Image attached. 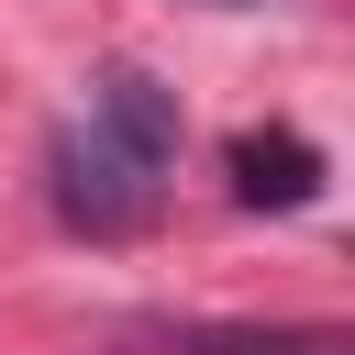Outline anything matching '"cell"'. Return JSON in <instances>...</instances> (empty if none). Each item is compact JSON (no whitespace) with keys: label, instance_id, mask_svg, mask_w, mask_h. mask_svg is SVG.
Masks as SVG:
<instances>
[{"label":"cell","instance_id":"3","mask_svg":"<svg viewBox=\"0 0 355 355\" xmlns=\"http://www.w3.org/2000/svg\"><path fill=\"white\" fill-rule=\"evenodd\" d=\"M133 355H355V344L333 322H300V333L288 322H266V333L255 322H155V333H133Z\"/></svg>","mask_w":355,"mask_h":355},{"label":"cell","instance_id":"2","mask_svg":"<svg viewBox=\"0 0 355 355\" xmlns=\"http://www.w3.org/2000/svg\"><path fill=\"white\" fill-rule=\"evenodd\" d=\"M233 200L244 211H311L322 200V144L311 133H233Z\"/></svg>","mask_w":355,"mask_h":355},{"label":"cell","instance_id":"1","mask_svg":"<svg viewBox=\"0 0 355 355\" xmlns=\"http://www.w3.org/2000/svg\"><path fill=\"white\" fill-rule=\"evenodd\" d=\"M166 166H178V100L133 55H111L89 78V111L44 144V211L78 244H133L166 211Z\"/></svg>","mask_w":355,"mask_h":355}]
</instances>
